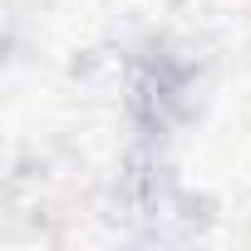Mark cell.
Returning a JSON list of instances; mask_svg holds the SVG:
<instances>
[{"instance_id": "6da1fadb", "label": "cell", "mask_w": 251, "mask_h": 251, "mask_svg": "<svg viewBox=\"0 0 251 251\" xmlns=\"http://www.w3.org/2000/svg\"><path fill=\"white\" fill-rule=\"evenodd\" d=\"M197 94H202V69L192 50L153 35L123 59V113L138 143L168 148L187 123L197 118Z\"/></svg>"}]
</instances>
